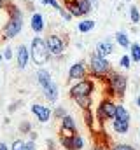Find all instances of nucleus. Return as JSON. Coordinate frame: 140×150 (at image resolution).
<instances>
[{"label":"nucleus","instance_id":"f257e3e1","mask_svg":"<svg viewBox=\"0 0 140 150\" xmlns=\"http://www.w3.org/2000/svg\"><path fill=\"white\" fill-rule=\"evenodd\" d=\"M7 9H9L11 18L5 23V26L2 28V35H0L2 40H11V38L18 37L23 30V12H21V9H18L16 5H11V4H7Z\"/></svg>","mask_w":140,"mask_h":150},{"label":"nucleus","instance_id":"f03ea898","mask_svg":"<svg viewBox=\"0 0 140 150\" xmlns=\"http://www.w3.org/2000/svg\"><path fill=\"white\" fill-rule=\"evenodd\" d=\"M105 82L109 86V94H112V98H123L128 87V77L117 72H110L105 77Z\"/></svg>","mask_w":140,"mask_h":150},{"label":"nucleus","instance_id":"7ed1b4c3","mask_svg":"<svg viewBox=\"0 0 140 150\" xmlns=\"http://www.w3.org/2000/svg\"><path fill=\"white\" fill-rule=\"evenodd\" d=\"M30 54H32V59H34L35 65L42 67L47 63V59L51 58V52L47 49V44H46V38L42 37H34L32 38V44H30Z\"/></svg>","mask_w":140,"mask_h":150},{"label":"nucleus","instance_id":"20e7f679","mask_svg":"<svg viewBox=\"0 0 140 150\" xmlns=\"http://www.w3.org/2000/svg\"><path fill=\"white\" fill-rule=\"evenodd\" d=\"M89 75L91 77H96V79H104L112 72V65H110V61L107 59V58H102V56H98L96 52H93L91 56H89Z\"/></svg>","mask_w":140,"mask_h":150},{"label":"nucleus","instance_id":"39448f33","mask_svg":"<svg viewBox=\"0 0 140 150\" xmlns=\"http://www.w3.org/2000/svg\"><path fill=\"white\" fill-rule=\"evenodd\" d=\"M116 108H117V103L112 100V98H105L100 101L98 108H96V120L102 124L109 119H116Z\"/></svg>","mask_w":140,"mask_h":150},{"label":"nucleus","instance_id":"423d86ee","mask_svg":"<svg viewBox=\"0 0 140 150\" xmlns=\"http://www.w3.org/2000/svg\"><path fill=\"white\" fill-rule=\"evenodd\" d=\"M46 44H47V49L51 52V56L54 58H61L65 54V47H67V40L58 35V33H49L46 37Z\"/></svg>","mask_w":140,"mask_h":150},{"label":"nucleus","instance_id":"0eeeda50","mask_svg":"<svg viewBox=\"0 0 140 150\" xmlns=\"http://www.w3.org/2000/svg\"><path fill=\"white\" fill-rule=\"evenodd\" d=\"M95 91V82L91 79H82V80H77L69 91L70 98H77V96H91Z\"/></svg>","mask_w":140,"mask_h":150},{"label":"nucleus","instance_id":"6e6552de","mask_svg":"<svg viewBox=\"0 0 140 150\" xmlns=\"http://www.w3.org/2000/svg\"><path fill=\"white\" fill-rule=\"evenodd\" d=\"M89 74V67L84 63V61H75L72 67H70L69 70V79L70 80H82V79H86Z\"/></svg>","mask_w":140,"mask_h":150},{"label":"nucleus","instance_id":"1a4fd4ad","mask_svg":"<svg viewBox=\"0 0 140 150\" xmlns=\"http://www.w3.org/2000/svg\"><path fill=\"white\" fill-rule=\"evenodd\" d=\"M32 58V54H30V49L25 45V44H21V45H18V49H16V63H18V68H26V65H28V59Z\"/></svg>","mask_w":140,"mask_h":150},{"label":"nucleus","instance_id":"9d476101","mask_svg":"<svg viewBox=\"0 0 140 150\" xmlns=\"http://www.w3.org/2000/svg\"><path fill=\"white\" fill-rule=\"evenodd\" d=\"M95 52L98 56H102V58H107V56L114 54V40L109 37V38H105L104 42H98L96 47H95Z\"/></svg>","mask_w":140,"mask_h":150},{"label":"nucleus","instance_id":"9b49d317","mask_svg":"<svg viewBox=\"0 0 140 150\" xmlns=\"http://www.w3.org/2000/svg\"><path fill=\"white\" fill-rule=\"evenodd\" d=\"M30 26H32V30H34L35 33H42V32L46 30V19H44V16H42L40 12H34V14H32V18H30Z\"/></svg>","mask_w":140,"mask_h":150},{"label":"nucleus","instance_id":"f8f14e48","mask_svg":"<svg viewBox=\"0 0 140 150\" xmlns=\"http://www.w3.org/2000/svg\"><path fill=\"white\" fill-rule=\"evenodd\" d=\"M32 112L37 115L39 122H47V120L51 119V110H49L47 107H44V105H39V103L32 105Z\"/></svg>","mask_w":140,"mask_h":150},{"label":"nucleus","instance_id":"ddd939ff","mask_svg":"<svg viewBox=\"0 0 140 150\" xmlns=\"http://www.w3.org/2000/svg\"><path fill=\"white\" fill-rule=\"evenodd\" d=\"M42 93H44V98L51 103H54L58 100V86L56 82H49L46 87H42Z\"/></svg>","mask_w":140,"mask_h":150},{"label":"nucleus","instance_id":"4468645a","mask_svg":"<svg viewBox=\"0 0 140 150\" xmlns=\"http://www.w3.org/2000/svg\"><path fill=\"white\" fill-rule=\"evenodd\" d=\"M112 129L117 133V134H126L130 131V122H124V120H117L114 119L112 120Z\"/></svg>","mask_w":140,"mask_h":150},{"label":"nucleus","instance_id":"2eb2a0df","mask_svg":"<svg viewBox=\"0 0 140 150\" xmlns=\"http://www.w3.org/2000/svg\"><path fill=\"white\" fill-rule=\"evenodd\" d=\"M114 40H116V44H119V45L124 47V49H130V47H131V42H130V37H128L126 32H117V33L114 35Z\"/></svg>","mask_w":140,"mask_h":150},{"label":"nucleus","instance_id":"dca6fc26","mask_svg":"<svg viewBox=\"0 0 140 150\" xmlns=\"http://www.w3.org/2000/svg\"><path fill=\"white\" fill-rule=\"evenodd\" d=\"M82 117H84L86 126H88L93 133H98L96 127H95V115H93V112H91V108H84V110H82Z\"/></svg>","mask_w":140,"mask_h":150},{"label":"nucleus","instance_id":"f3484780","mask_svg":"<svg viewBox=\"0 0 140 150\" xmlns=\"http://www.w3.org/2000/svg\"><path fill=\"white\" fill-rule=\"evenodd\" d=\"M37 82H39V86H40V87H46L49 82H53V79H51V74H49L47 70L40 68V70L37 72Z\"/></svg>","mask_w":140,"mask_h":150},{"label":"nucleus","instance_id":"a211bd4d","mask_svg":"<svg viewBox=\"0 0 140 150\" xmlns=\"http://www.w3.org/2000/svg\"><path fill=\"white\" fill-rule=\"evenodd\" d=\"M95 21L93 19H82L79 25H77V30L81 32V33H88V32H91L93 28H95Z\"/></svg>","mask_w":140,"mask_h":150},{"label":"nucleus","instance_id":"6ab92c4d","mask_svg":"<svg viewBox=\"0 0 140 150\" xmlns=\"http://www.w3.org/2000/svg\"><path fill=\"white\" fill-rule=\"evenodd\" d=\"M75 103H77V107L79 108H91V105H93V101H91V96H77V98H72Z\"/></svg>","mask_w":140,"mask_h":150},{"label":"nucleus","instance_id":"aec40b11","mask_svg":"<svg viewBox=\"0 0 140 150\" xmlns=\"http://www.w3.org/2000/svg\"><path fill=\"white\" fill-rule=\"evenodd\" d=\"M63 5H67V9H69L70 12H72V16H74V18H84L82 11H81L79 4H77L75 0H72V2H69V4H63Z\"/></svg>","mask_w":140,"mask_h":150},{"label":"nucleus","instance_id":"412c9836","mask_svg":"<svg viewBox=\"0 0 140 150\" xmlns=\"http://www.w3.org/2000/svg\"><path fill=\"white\" fill-rule=\"evenodd\" d=\"M116 119H117V120L130 122V112L126 110L124 105H117V108H116Z\"/></svg>","mask_w":140,"mask_h":150},{"label":"nucleus","instance_id":"4be33fe9","mask_svg":"<svg viewBox=\"0 0 140 150\" xmlns=\"http://www.w3.org/2000/svg\"><path fill=\"white\" fill-rule=\"evenodd\" d=\"M61 126L63 127H67V129H70L72 133H77V126H75V120H74V117L72 115H65L63 119H61Z\"/></svg>","mask_w":140,"mask_h":150},{"label":"nucleus","instance_id":"5701e85b","mask_svg":"<svg viewBox=\"0 0 140 150\" xmlns=\"http://www.w3.org/2000/svg\"><path fill=\"white\" fill-rule=\"evenodd\" d=\"M77 4H79V7H81V11H82V14L84 16H88L95 7H93V4H91V0H75Z\"/></svg>","mask_w":140,"mask_h":150},{"label":"nucleus","instance_id":"b1692460","mask_svg":"<svg viewBox=\"0 0 140 150\" xmlns=\"http://www.w3.org/2000/svg\"><path fill=\"white\" fill-rule=\"evenodd\" d=\"M84 149V140H82V136L81 134H74L72 136V150H82Z\"/></svg>","mask_w":140,"mask_h":150},{"label":"nucleus","instance_id":"393cba45","mask_svg":"<svg viewBox=\"0 0 140 150\" xmlns=\"http://www.w3.org/2000/svg\"><path fill=\"white\" fill-rule=\"evenodd\" d=\"M130 19H131L133 25H139L140 23V9L137 5H131L130 7Z\"/></svg>","mask_w":140,"mask_h":150},{"label":"nucleus","instance_id":"a878e982","mask_svg":"<svg viewBox=\"0 0 140 150\" xmlns=\"http://www.w3.org/2000/svg\"><path fill=\"white\" fill-rule=\"evenodd\" d=\"M130 56L135 63H140V44H131L130 47Z\"/></svg>","mask_w":140,"mask_h":150},{"label":"nucleus","instance_id":"bb28decb","mask_svg":"<svg viewBox=\"0 0 140 150\" xmlns=\"http://www.w3.org/2000/svg\"><path fill=\"white\" fill-rule=\"evenodd\" d=\"M58 12H60V16H61L65 21H69V23L72 21V18H74V16H72V12L67 9V5H61V7L58 9Z\"/></svg>","mask_w":140,"mask_h":150},{"label":"nucleus","instance_id":"cd10ccee","mask_svg":"<svg viewBox=\"0 0 140 150\" xmlns=\"http://www.w3.org/2000/svg\"><path fill=\"white\" fill-rule=\"evenodd\" d=\"M131 61H133V59H131V56L124 54V56H121V59H119V67H121V68H126V70H128V68L131 67Z\"/></svg>","mask_w":140,"mask_h":150},{"label":"nucleus","instance_id":"c85d7f7f","mask_svg":"<svg viewBox=\"0 0 140 150\" xmlns=\"http://www.w3.org/2000/svg\"><path fill=\"white\" fill-rule=\"evenodd\" d=\"M74 136V134H72ZM72 136H60V143L67 150H72Z\"/></svg>","mask_w":140,"mask_h":150},{"label":"nucleus","instance_id":"c756f323","mask_svg":"<svg viewBox=\"0 0 140 150\" xmlns=\"http://www.w3.org/2000/svg\"><path fill=\"white\" fill-rule=\"evenodd\" d=\"M25 149H26V142H23V140H16L11 145V150H25Z\"/></svg>","mask_w":140,"mask_h":150},{"label":"nucleus","instance_id":"7c9ffc66","mask_svg":"<svg viewBox=\"0 0 140 150\" xmlns=\"http://www.w3.org/2000/svg\"><path fill=\"white\" fill-rule=\"evenodd\" d=\"M40 2H42V5H49V7L56 9V11H58V9L61 7V4H60L58 0H40Z\"/></svg>","mask_w":140,"mask_h":150},{"label":"nucleus","instance_id":"2f4dec72","mask_svg":"<svg viewBox=\"0 0 140 150\" xmlns=\"http://www.w3.org/2000/svg\"><path fill=\"white\" fill-rule=\"evenodd\" d=\"M19 131H21V133H32V124H30L28 120H23V122L19 124Z\"/></svg>","mask_w":140,"mask_h":150},{"label":"nucleus","instance_id":"473e14b6","mask_svg":"<svg viewBox=\"0 0 140 150\" xmlns=\"http://www.w3.org/2000/svg\"><path fill=\"white\" fill-rule=\"evenodd\" d=\"M65 115H67V112H65V108H63V107H58V108H54V117H56V119H60V120H61Z\"/></svg>","mask_w":140,"mask_h":150},{"label":"nucleus","instance_id":"72a5a7b5","mask_svg":"<svg viewBox=\"0 0 140 150\" xmlns=\"http://www.w3.org/2000/svg\"><path fill=\"white\" fill-rule=\"evenodd\" d=\"M2 54H4V59H7V61L12 59V49H11V47H5Z\"/></svg>","mask_w":140,"mask_h":150},{"label":"nucleus","instance_id":"f704fd0d","mask_svg":"<svg viewBox=\"0 0 140 150\" xmlns=\"http://www.w3.org/2000/svg\"><path fill=\"white\" fill-rule=\"evenodd\" d=\"M112 150H135L131 145H124V143H121V145H116V147H112Z\"/></svg>","mask_w":140,"mask_h":150},{"label":"nucleus","instance_id":"c9c22d12","mask_svg":"<svg viewBox=\"0 0 140 150\" xmlns=\"http://www.w3.org/2000/svg\"><path fill=\"white\" fill-rule=\"evenodd\" d=\"M72 134H75V133H72L70 129H67V127L61 126V129H60V136H72Z\"/></svg>","mask_w":140,"mask_h":150},{"label":"nucleus","instance_id":"e433bc0d","mask_svg":"<svg viewBox=\"0 0 140 150\" xmlns=\"http://www.w3.org/2000/svg\"><path fill=\"white\" fill-rule=\"evenodd\" d=\"M25 150H35V142H32V140H30V142L26 143V149H25Z\"/></svg>","mask_w":140,"mask_h":150},{"label":"nucleus","instance_id":"4c0bfd02","mask_svg":"<svg viewBox=\"0 0 140 150\" xmlns=\"http://www.w3.org/2000/svg\"><path fill=\"white\" fill-rule=\"evenodd\" d=\"M7 4H9L7 0H0V11H2V9H5V7H7Z\"/></svg>","mask_w":140,"mask_h":150},{"label":"nucleus","instance_id":"58836bf2","mask_svg":"<svg viewBox=\"0 0 140 150\" xmlns=\"http://www.w3.org/2000/svg\"><path fill=\"white\" fill-rule=\"evenodd\" d=\"M16 105H18V103H12V105L9 107V113H12V112H14V110H16V108H18Z\"/></svg>","mask_w":140,"mask_h":150},{"label":"nucleus","instance_id":"ea45409f","mask_svg":"<svg viewBox=\"0 0 140 150\" xmlns=\"http://www.w3.org/2000/svg\"><path fill=\"white\" fill-rule=\"evenodd\" d=\"M28 134H30V140H32V142H35V138H37V133H34V131H32V133H28Z\"/></svg>","mask_w":140,"mask_h":150},{"label":"nucleus","instance_id":"a19ab883","mask_svg":"<svg viewBox=\"0 0 140 150\" xmlns=\"http://www.w3.org/2000/svg\"><path fill=\"white\" fill-rule=\"evenodd\" d=\"M0 150H11V149H9L5 143H2V142H0Z\"/></svg>","mask_w":140,"mask_h":150},{"label":"nucleus","instance_id":"79ce46f5","mask_svg":"<svg viewBox=\"0 0 140 150\" xmlns=\"http://www.w3.org/2000/svg\"><path fill=\"white\" fill-rule=\"evenodd\" d=\"M91 150H104V147H102V145H95Z\"/></svg>","mask_w":140,"mask_h":150},{"label":"nucleus","instance_id":"37998d69","mask_svg":"<svg viewBox=\"0 0 140 150\" xmlns=\"http://www.w3.org/2000/svg\"><path fill=\"white\" fill-rule=\"evenodd\" d=\"M137 105H139V107H140V94H139V96H137Z\"/></svg>","mask_w":140,"mask_h":150},{"label":"nucleus","instance_id":"c03bdc74","mask_svg":"<svg viewBox=\"0 0 140 150\" xmlns=\"http://www.w3.org/2000/svg\"><path fill=\"white\" fill-rule=\"evenodd\" d=\"M2 59H4V54H0V63H2Z\"/></svg>","mask_w":140,"mask_h":150},{"label":"nucleus","instance_id":"a18cd8bd","mask_svg":"<svg viewBox=\"0 0 140 150\" xmlns=\"http://www.w3.org/2000/svg\"><path fill=\"white\" fill-rule=\"evenodd\" d=\"M124 2H131V0H124Z\"/></svg>","mask_w":140,"mask_h":150}]
</instances>
